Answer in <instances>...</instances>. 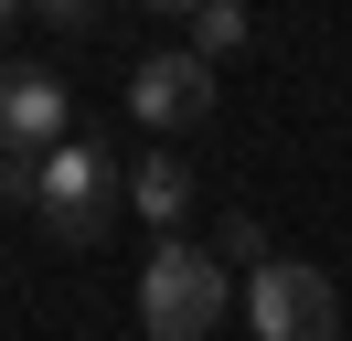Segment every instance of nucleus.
I'll use <instances>...</instances> for the list:
<instances>
[{"mask_svg": "<svg viewBox=\"0 0 352 341\" xmlns=\"http://www.w3.org/2000/svg\"><path fill=\"white\" fill-rule=\"evenodd\" d=\"M118 213V160L86 139H65L54 160H32V224L54 234V245H96Z\"/></svg>", "mask_w": 352, "mask_h": 341, "instance_id": "1", "label": "nucleus"}, {"mask_svg": "<svg viewBox=\"0 0 352 341\" xmlns=\"http://www.w3.org/2000/svg\"><path fill=\"white\" fill-rule=\"evenodd\" d=\"M139 320H150V341H214L224 320V267L203 245H171L160 234V256L139 267Z\"/></svg>", "mask_w": 352, "mask_h": 341, "instance_id": "2", "label": "nucleus"}, {"mask_svg": "<svg viewBox=\"0 0 352 341\" xmlns=\"http://www.w3.org/2000/svg\"><path fill=\"white\" fill-rule=\"evenodd\" d=\"M245 320H256V341H342V288L309 256H267V267H245Z\"/></svg>", "mask_w": 352, "mask_h": 341, "instance_id": "3", "label": "nucleus"}, {"mask_svg": "<svg viewBox=\"0 0 352 341\" xmlns=\"http://www.w3.org/2000/svg\"><path fill=\"white\" fill-rule=\"evenodd\" d=\"M65 128H75V107L54 64H0V160H54Z\"/></svg>", "mask_w": 352, "mask_h": 341, "instance_id": "4", "label": "nucleus"}, {"mask_svg": "<svg viewBox=\"0 0 352 341\" xmlns=\"http://www.w3.org/2000/svg\"><path fill=\"white\" fill-rule=\"evenodd\" d=\"M129 118L139 128H203L214 118V64L182 43V54H139L129 64Z\"/></svg>", "mask_w": 352, "mask_h": 341, "instance_id": "5", "label": "nucleus"}, {"mask_svg": "<svg viewBox=\"0 0 352 341\" xmlns=\"http://www.w3.org/2000/svg\"><path fill=\"white\" fill-rule=\"evenodd\" d=\"M129 203L150 213V224H182V203H192V170H182L171 149H150V160L129 170Z\"/></svg>", "mask_w": 352, "mask_h": 341, "instance_id": "6", "label": "nucleus"}, {"mask_svg": "<svg viewBox=\"0 0 352 341\" xmlns=\"http://www.w3.org/2000/svg\"><path fill=\"white\" fill-rule=\"evenodd\" d=\"M245 32H256V21H245L235 0H214V11H192V54H203V64H214V54H235Z\"/></svg>", "mask_w": 352, "mask_h": 341, "instance_id": "7", "label": "nucleus"}, {"mask_svg": "<svg viewBox=\"0 0 352 341\" xmlns=\"http://www.w3.org/2000/svg\"><path fill=\"white\" fill-rule=\"evenodd\" d=\"M224 256H256V267H267V234H256V213H224Z\"/></svg>", "mask_w": 352, "mask_h": 341, "instance_id": "8", "label": "nucleus"}, {"mask_svg": "<svg viewBox=\"0 0 352 341\" xmlns=\"http://www.w3.org/2000/svg\"><path fill=\"white\" fill-rule=\"evenodd\" d=\"M0 32H11V0H0Z\"/></svg>", "mask_w": 352, "mask_h": 341, "instance_id": "9", "label": "nucleus"}]
</instances>
